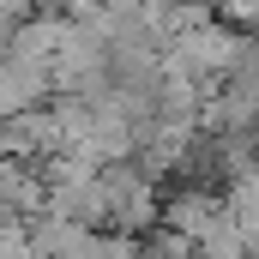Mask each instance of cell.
Masks as SVG:
<instances>
[{
    "mask_svg": "<svg viewBox=\"0 0 259 259\" xmlns=\"http://www.w3.org/2000/svg\"><path fill=\"white\" fill-rule=\"evenodd\" d=\"M97 193H103V229H121V235H145L157 229V181H145L133 163H109L97 175Z\"/></svg>",
    "mask_w": 259,
    "mask_h": 259,
    "instance_id": "1",
    "label": "cell"
},
{
    "mask_svg": "<svg viewBox=\"0 0 259 259\" xmlns=\"http://www.w3.org/2000/svg\"><path fill=\"white\" fill-rule=\"evenodd\" d=\"M163 49H169L175 61L187 66L199 84H217V78H223L229 66L247 55V36L211 18V24H199V30H181V36H175V42H163Z\"/></svg>",
    "mask_w": 259,
    "mask_h": 259,
    "instance_id": "2",
    "label": "cell"
},
{
    "mask_svg": "<svg viewBox=\"0 0 259 259\" xmlns=\"http://www.w3.org/2000/svg\"><path fill=\"white\" fill-rule=\"evenodd\" d=\"M217 217H223L217 181H181L175 193H163V205H157V229H169V235H181V241H193V247L211 235Z\"/></svg>",
    "mask_w": 259,
    "mask_h": 259,
    "instance_id": "3",
    "label": "cell"
},
{
    "mask_svg": "<svg viewBox=\"0 0 259 259\" xmlns=\"http://www.w3.org/2000/svg\"><path fill=\"white\" fill-rule=\"evenodd\" d=\"M55 145V121H49V103L42 109H24L12 121H0V163H18V169H36Z\"/></svg>",
    "mask_w": 259,
    "mask_h": 259,
    "instance_id": "4",
    "label": "cell"
},
{
    "mask_svg": "<svg viewBox=\"0 0 259 259\" xmlns=\"http://www.w3.org/2000/svg\"><path fill=\"white\" fill-rule=\"evenodd\" d=\"M49 103V72L24 61H0V121L24 115V109H42Z\"/></svg>",
    "mask_w": 259,
    "mask_h": 259,
    "instance_id": "5",
    "label": "cell"
},
{
    "mask_svg": "<svg viewBox=\"0 0 259 259\" xmlns=\"http://www.w3.org/2000/svg\"><path fill=\"white\" fill-rule=\"evenodd\" d=\"M91 259H139V235H121V229H97V235H91Z\"/></svg>",
    "mask_w": 259,
    "mask_h": 259,
    "instance_id": "6",
    "label": "cell"
}]
</instances>
